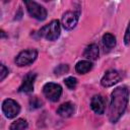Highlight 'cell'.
<instances>
[{
  "mask_svg": "<svg viewBox=\"0 0 130 130\" xmlns=\"http://www.w3.org/2000/svg\"><path fill=\"white\" fill-rule=\"evenodd\" d=\"M129 102V90L125 86L114 89L111 94V103L109 108V120L116 123L124 114Z\"/></svg>",
  "mask_w": 130,
  "mask_h": 130,
  "instance_id": "obj_1",
  "label": "cell"
},
{
  "mask_svg": "<svg viewBox=\"0 0 130 130\" xmlns=\"http://www.w3.org/2000/svg\"><path fill=\"white\" fill-rule=\"evenodd\" d=\"M60 23L58 20H52L50 23L46 24L45 26H43L40 31L39 35L40 37L48 40V41H55L59 38L60 36Z\"/></svg>",
  "mask_w": 130,
  "mask_h": 130,
  "instance_id": "obj_2",
  "label": "cell"
},
{
  "mask_svg": "<svg viewBox=\"0 0 130 130\" xmlns=\"http://www.w3.org/2000/svg\"><path fill=\"white\" fill-rule=\"evenodd\" d=\"M29 15L38 20H44L47 17V10L41 4L35 1H24Z\"/></svg>",
  "mask_w": 130,
  "mask_h": 130,
  "instance_id": "obj_3",
  "label": "cell"
},
{
  "mask_svg": "<svg viewBox=\"0 0 130 130\" xmlns=\"http://www.w3.org/2000/svg\"><path fill=\"white\" fill-rule=\"evenodd\" d=\"M38 57V51L36 49H28L21 51L15 57V63L18 66H26L31 64Z\"/></svg>",
  "mask_w": 130,
  "mask_h": 130,
  "instance_id": "obj_4",
  "label": "cell"
},
{
  "mask_svg": "<svg viewBox=\"0 0 130 130\" xmlns=\"http://www.w3.org/2000/svg\"><path fill=\"white\" fill-rule=\"evenodd\" d=\"M43 92L45 96L51 101V102H57L61 94H62V87L61 85L54 83V82H48L43 87Z\"/></svg>",
  "mask_w": 130,
  "mask_h": 130,
  "instance_id": "obj_5",
  "label": "cell"
},
{
  "mask_svg": "<svg viewBox=\"0 0 130 130\" xmlns=\"http://www.w3.org/2000/svg\"><path fill=\"white\" fill-rule=\"evenodd\" d=\"M2 111H3V113H4V115H5L6 118L12 119V118H15L19 114V112H20V106L14 100L6 99L2 103Z\"/></svg>",
  "mask_w": 130,
  "mask_h": 130,
  "instance_id": "obj_6",
  "label": "cell"
},
{
  "mask_svg": "<svg viewBox=\"0 0 130 130\" xmlns=\"http://www.w3.org/2000/svg\"><path fill=\"white\" fill-rule=\"evenodd\" d=\"M121 78H122V76L119 71L111 69L105 73V75L103 76V78L101 80V83L105 87H110V86L116 84L117 82H119L121 80Z\"/></svg>",
  "mask_w": 130,
  "mask_h": 130,
  "instance_id": "obj_7",
  "label": "cell"
},
{
  "mask_svg": "<svg viewBox=\"0 0 130 130\" xmlns=\"http://www.w3.org/2000/svg\"><path fill=\"white\" fill-rule=\"evenodd\" d=\"M79 18V12L76 11H66L62 16V24L65 29H72L77 24Z\"/></svg>",
  "mask_w": 130,
  "mask_h": 130,
  "instance_id": "obj_8",
  "label": "cell"
},
{
  "mask_svg": "<svg viewBox=\"0 0 130 130\" xmlns=\"http://www.w3.org/2000/svg\"><path fill=\"white\" fill-rule=\"evenodd\" d=\"M36 77H37L36 73H32V72L27 73L24 76V78L22 80V83L18 88V91L19 92H24V93L31 92L34 90V83H35Z\"/></svg>",
  "mask_w": 130,
  "mask_h": 130,
  "instance_id": "obj_9",
  "label": "cell"
},
{
  "mask_svg": "<svg viewBox=\"0 0 130 130\" xmlns=\"http://www.w3.org/2000/svg\"><path fill=\"white\" fill-rule=\"evenodd\" d=\"M90 107L92 109V111L99 115L104 114L105 109H106V100L103 95L101 94H96L91 99L90 102Z\"/></svg>",
  "mask_w": 130,
  "mask_h": 130,
  "instance_id": "obj_10",
  "label": "cell"
},
{
  "mask_svg": "<svg viewBox=\"0 0 130 130\" xmlns=\"http://www.w3.org/2000/svg\"><path fill=\"white\" fill-rule=\"evenodd\" d=\"M73 113H74V105L69 102L62 104L57 110V114L63 118H68L72 116Z\"/></svg>",
  "mask_w": 130,
  "mask_h": 130,
  "instance_id": "obj_11",
  "label": "cell"
},
{
  "mask_svg": "<svg viewBox=\"0 0 130 130\" xmlns=\"http://www.w3.org/2000/svg\"><path fill=\"white\" fill-rule=\"evenodd\" d=\"M99 53H100V50H99V46L95 45V44H90L89 46L86 47V49L84 50V53H83V56L89 60H96L98 57H99Z\"/></svg>",
  "mask_w": 130,
  "mask_h": 130,
  "instance_id": "obj_12",
  "label": "cell"
},
{
  "mask_svg": "<svg viewBox=\"0 0 130 130\" xmlns=\"http://www.w3.org/2000/svg\"><path fill=\"white\" fill-rule=\"evenodd\" d=\"M92 67V64L91 62L87 61V60H82V61H79L76 66H75V70L77 73L79 74H85L87 73Z\"/></svg>",
  "mask_w": 130,
  "mask_h": 130,
  "instance_id": "obj_13",
  "label": "cell"
},
{
  "mask_svg": "<svg viewBox=\"0 0 130 130\" xmlns=\"http://www.w3.org/2000/svg\"><path fill=\"white\" fill-rule=\"evenodd\" d=\"M103 44L107 50H111L116 45V38L112 34H106L103 36Z\"/></svg>",
  "mask_w": 130,
  "mask_h": 130,
  "instance_id": "obj_14",
  "label": "cell"
},
{
  "mask_svg": "<svg viewBox=\"0 0 130 130\" xmlns=\"http://www.w3.org/2000/svg\"><path fill=\"white\" fill-rule=\"evenodd\" d=\"M27 122L24 119H17L10 125V130H26Z\"/></svg>",
  "mask_w": 130,
  "mask_h": 130,
  "instance_id": "obj_15",
  "label": "cell"
},
{
  "mask_svg": "<svg viewBox=\"0 0 130 130\" xmlns=\"http://www.w3.org/2000/svg\"><path fill=\"white\" fill-rule=\"evenodd\" d=\"M64 82H65V84H66V86H67L68 88L73 89V88H75V86H76V84H77V79H76L75 77H73V76H70V77L65 78Z\"/></svg>",
  "mask_w": 130,
  "mask_h": 130,
  "instance_id": "obj_16",
  "label": "cell"
},
{
  "mask_svg": "<svg viewBox=\"0 0 130 130\" xmlns=\"http://www.w3.org/2000/svg\"><path fill=\"white\" fill-rule=\"evenodd\" d=\"M43 105V102L38 98V96H34L29 100V106H30V109H38V108H41Z\"/></svg>",
  "mask_w": 130,
  "mask_h": 130,
  "instance_id": "obj_17",
  "label": "cell"
},
{
  "mask_svg": "<svg viewBox=\"0 0 130 130\" xmlns=\"http://www.w3.org/2000/svg\"><path fill=\"white\" fill-rule=\"evenodd\" d=\"M68 66L66 65V64H61V65H59V66H57L56 68H55V70H54V72H55V74L56 75H61V74H64V73H66L67 71H68Z\"/></svg>",
  "mask_w": 130,
  "mask_h": 130,
  "instance_id": "obj_18",
  "label": "cell"
},
{
  "mask_svg": "<svg viewBox=\"0 0 130 130\" xmlns=\"http://www.w3.org/2000/svg\"><path fill=\"white\" fill-rule=\"evenodd\" d=\"M0 68H1V72H0V80L2 81V80L7 76V74H8V69H7L3 64H1Z\"/></svg>",
  "mask_w": 130,
  "mask_h": 130,
  "instance_id": "obj_19",
  "label": "cell"
},
{
  "mask_svg": "<svg viewBox=\"0 0 130 130\" xmlns=\"http://www.w3.org/2000/svg\"><path fill=\"white\" fill-rule=\"evenodd\" d=\"M124 41H125V44L126 45H130V23L126 29V32H125V37H124Z\"/></svg>",
  "mask_w": 130,
  "mask_h": 130,
  "instance_id": "obj_20",
  "label": "cell"
}]
</instances>
